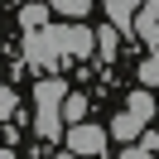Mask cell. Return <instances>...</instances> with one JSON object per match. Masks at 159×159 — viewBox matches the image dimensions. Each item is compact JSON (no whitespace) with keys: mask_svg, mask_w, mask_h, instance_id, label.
Wrapping results in <instances>:
<instances>
[{"mask_svg":"<svg viewBox=\"0 0 159 159\" xmlns=\"http://www.w3.org/2000/svg\"><path fill=\"white\" fill-rule=\"evenodd\" d=\"M92 53H97V29H87L82 20L43 24V29L24 34V58L34 68H58V63H72V58H92Z\"/></svg>","mask_w":159,"mask_h":159,"instance_id":"cell-1","label":"cell"},{"mask_svg":"<svg viewBox=\"0 0 159 159\" xmlns=\"http://www.w3.org/2000/svg\"><path fill=\"white\" fill-rule=\"evenodd\" d=\"M63 92H68V82H63V77L34 82V135L48 140V145H53V140H63V116H58Z\"/></svg>","mask_w":159,"mask_h":159,"instance_id":"cell-2","label":"cell"},{"mask_svg":"<svg viewBox=\"0 0 159 159\" xmlns=\"http://www.w3.org/2000/svg\"><path fill=\"white\" fill-rule=\"evenodd\" d=\"M63 149H72L77 159H97V154H106V130L92 120H77L63 130Z\"/></svg>","mask_w":159,"mask_h":159,"instance_id":"cell-3","label":"cell"},{"mask_svg":"<svg viewBox=\"0 0 159 159\" xmlns=\"http://www.w3.org/2000/svg\"><path fill=\"white\" fill-rule=\"evenodd\" d=\"M130 29H135V39L145 43L149 53H154V43H159V0H140L135 15H130Z\"/></svg>","mask_w":159,"mask_h":159,"instance_id":"cell-4","label":"cell"},{"mask_svg":"<svg viewBox=\"0 0 159 159\" xmlns=\"http://www.w3.org/2000/svg\"><path fill=\"white\" fill-rule=\"evenodd\" d=\"M87 111H92V101H87V92H63V106H58V116H63V125H77V120H87Z\"/></svg>","mask_w":159,"mask_h":159,"instance_id":"cell-5","label":"cell"},{"mask_svg":"<svg viewBox=\"0 0 159 159\" xmlns=\"http://www.w3.org/2000/svg\"><path fill=\"white\" fill-rule=\"evenodd\" d=\"M125 111L140 120V125H149V116H154V92H149V87H135L125 97Z\"/></svg>","mask_w":159,"mask_h":159,"instance_id":"cell-6","label":"cell"},{"mask_svg":"<svg viewBox=\"0 0 159 159\" xmlns=\"http://www.w3.org/2000/svg\"><path fill=\"white\" fill-rule=\"evenodd\" d=\"M140 130H145V125H140V120L130 116V111H120V116H111V130H106V140H120V145H130V140H135Z\"/></svg>","mask_w":159,"mask_h":159,"instance_id":"cell-7","label":"cell"},{"mask_svg":"<svg viewBox=\"0 0 159 159\" xmlns=\"http://www.w3.org/2000/svg\"><path fill=\"white\" fill-rule=\"evenodd\" d=\"M43 24H48V5L43 0H24L20 5V29L29 34V29H43Z\"/></svg>","mask_w":159,"mask_h":159,"instance_id":"cell-8","label":"cell"},{"mask_svg":"<svg viewBox=\"0 0 159 159\" xmlns=\"http://www.w3.org/2000/svg\"><path fill=\"white\" fill-rule=\"evenodd\" d=\"M101 5H106L111 29H130V15H135V5H140V0H101Z\"/></svg>","mask_w":159,"mask_h":159,"instance_id":"cell-9","label":"cell"},{"mask_svg":"<svg viewBox=\"0 0 159 159\" xmlns=\"http://www.w3.org/2000/svg\"><path fill=\"white\" fill-rule=\"evenodd\" d=\"M48 5V15H63V20H87L92 0H43Z\"/></svg>","mask_w":159,"mask_h":159,"instance_id":"cell-10","label":"cell"},{"mask_svg":"<svg viewBox=\"0 0 159 159\" xmlns=\"http://www.w3.org/2000/svg\"><path fill=\"white\" fill-rule=\"evenodd\" d=\"M15 116H20V97L10 82H0V120H15Z\"/></svg>","mask_w":159,"mask_h":159,"instance_id":"cell-11","label":"cell"},{"mask_svg":"<svg viewBox=\"0 0 159 159\" xmlns=\"http://www.w3.org/2000/svg\"><path fill=\"white\" fill-rule=\"evenodd\" d=\"M135 77H140V87H149V92H154V82H159V58H154V53H149V58L135 68Z\"/></svg>","mask_w":159,"mask_h":159,"instance_id":"cell-12","label":"cell"},{"mask_svg":"<svg viewBox=\"0 0 159 159\" xmlns=\"http://www.w3.org/2000/svg\"><path fill=\"white\" fill-rule=\"evenodd\" d=\"M97 48H101V58H106V63L116 58V39H111V24H106V29L97 34Z\"/></svg>","mask_w":159,"mask_h":159,"instance_id":"cell-13","label":"cell"},{"mask_svg":"<svg viewBox=\"0 0 159 159\" xmlns=\"http://www.w3.org/2000/svg\"><path fill=\"white\" fill-rule=\"evenodd\" d=\"M120 159H154V149H145V145L130 140V149H120Z\"/></svg>","mask_w":159,"mask_h":159,"instance_id":"cell-14","label":"cell"},{"mask_svg":"<svg viewBox=\"0 0 159 159\" xmlns=\"http://www.w3.org/2000/svg\"><path fill=\"white\" fill-rule=\"evenodd\" d=\"M53 159H77V154H72V149H58V154H53Z\"/></svg>","mask_w":159,"mask_h":159,"instance_id":"cell-15","label":"cell"},{"mask_svg":"<svg viewBox=\"0 0 159 159\" xmlns=\"http://www.w3.org/2000/svg\"><path fill=\"white\" fill-rule=\"evenodd\" d=\"M0 159H15V149H5V145H0Z\"/></svg>","mask_w":159,"mask_h":159,"instance_id":"cell-16","label":"cell"},{"mask_svg":"<svg viewBox=\"0 0 159 159\" xmlns=\"http://www.w3.org/2000/svg\"><path fill=\"white\" fill-rule=\"evenodd\" d=\"M15 5H24V0H15Z\"/></svg>","mask_w":159,"mask_h":159,"instance_id":"cell-17","label":"cell"}]
</instances>
